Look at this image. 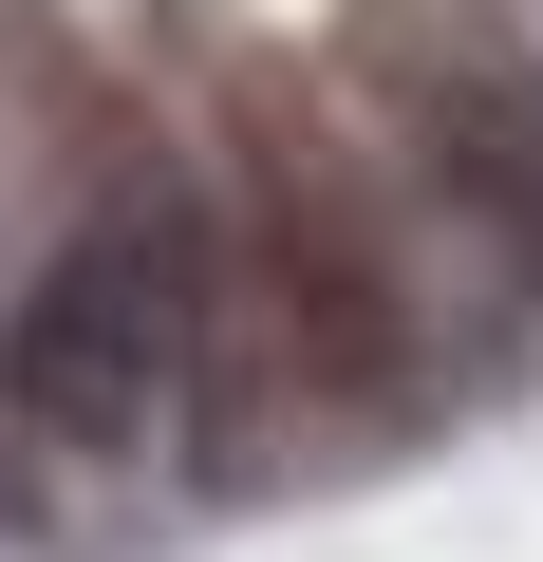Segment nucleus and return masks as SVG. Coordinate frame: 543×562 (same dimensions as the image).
I'll return each mask as SVG.
<instances>
[{"instance_id": "3", "label": "nucleus", "mask_w": 543, "mask_h": 562, "mask_svg": "<svg viewBox=\"0 0 543 562\" xmlns=\"http://www.w3.org/2000/svg\"><path fill=\"white\" fill-rule=\"evenodd\" d=\"M412 132H431V169H450V206L543 281V76H524V57H431Z\"/></svg>"}, {"instance_id": "1", "label": "nucleus", "mask_w": 543, "mask_h": 562, "mask_svg": "<svg viewBox=\"0 0 543 562\" xmlns=\"http://www.w3.org/2000/svg\"><path fill=\"white\" fill-rule=\"evenodd\" d=\"M206 357V225L169 188H113L57 262H38V301L20 338H0V394H20L57 450H132Z\"/></svg>"}, {"instance_id": "2", "label": "nucleus", "mask_w": 543, "mask_h": 562, "mask_svg": "<svg viewBox=\"0 0 543 562\" xmlns=\"http://www.w3.org/2000/svg\"><path fill=\"white\" fill-rule=\"evenodd\" d=\"M244 357H282L301 413H375L412 375V301H394V262L357 244V206L282 188L262 206V262H244Z\"/></svg>"}]
</instances>
